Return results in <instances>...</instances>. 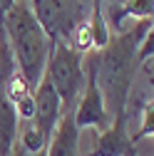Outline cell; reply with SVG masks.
I'll return each mask as SVG.
<instances>
[{"label":"cell","mask_w":154,"mask_h":156,"mask_svg":"<svg viewBox=\"0 0 154 156\" xmlns=\"http://www.w3.org/2000/svg\"><path fill=\"white\" fill-rule=\"evenodd\" d=\"M139 116H142V124H139L137 131L132 134V144L134 146H137L139 139H147V136L154 134V104H152V94L139 99Z\"/></svg>","instance_id":"30bf717a"},{"label":"cell","mask_w":154,"mask_h":156,"mask_svg":"<svg viewBox=\"0 0 154 156\" xmlns=\"http://www.w3.org/2000/svg\"><path fill=\"white\" fill-rule=\"evenodd\" d=\"M15 3H17V0H0V27H3V20H5L8 10H10Z\"/></svg>","instance_id":"8fae6325"},{"label":"cell","mask_w":154,"mask_h":156,"mask_svg":"<svg viewBox=\"0 0 154 156\" xmlns=\"http://www.w3.org/2000/svg\"><path fill=\"white\" fill-rule=\"evenodd\" d=\"M0 35H3V27H0Z\"/></svg>","instance_id":"7c38bea8"},{"label":"cell","mask_w":154,"mask_h":156,"mask_svg":"<svg viewBox=\"0 0 154 156\" xmlns=\"http://www.w3.org/2000/svg\"><path fill=\"white\" fill-rule=\"evenodd\" d=\"M3 32H5V40H8L17 74L25 80V84L30 89H35L45 77L52 40L40 27L28 0H17L8 10L5 20H3Z\"/></svg>","instance_id":"7a4b0ae2"},{"label":"cell","mask_w":154,"mask_h":156,"mask_svg":"<svg viewBox=\"0 0 154 156\" xmlns=\"http://www.w3.org/2000/svg\"><path fill=\"white\" fill-rule=\"evenodd\" d=\"M85 52L75 50L67 42H52L47 67H45V80L52 84L62 102V112L75 109L77 97L85 87Z\"/></svg>","instance_id":"3957f363"},{"label":"cell","mask_w":154,"mask_h":156,"mask_svg":"<svg viewBox=\"0 0 154 156\" xmlns=\"http://www.w3.org/2000/svg\"><path fill=\"white\" fill-rule=\"evenodd\" d=\"M127 119H129V112L112 116L109 124L97 134V144H94V151L90 156H127L132 149H137L132 144Z\"/></svg>","instance_id":"52a82bcc"},{"label":"cell","mask_w":154,"mask_h":156,"mask_svg":"<svg viewBox=\"0 0 154 156\" xmlns=\"http://www.w3.org/2000/svg\"><path fill=\"white\" fill-rule=\"evenodd\" d=\"M85 87L77 97V104L72 109L75 114V124L77 129H97L102 131L107 124H109V116H107V109H105V99H102V92H100V84H97V72H94V50L85 52Z\"/></svg>","instance_id":"5b68a950"},{"label":"cell","mask_w":154,"mask_h":156,"mask_svg":"<svg viewBox=\"0 0 154 156\" xmlns=\"http://www.w3.org/2000/svg\"><path fill=\"white\" fill-rule=\"evenodd\" d=\"M117 8H109L107 25H112V32H119L122 23L127 17H137V20H152L154 12V0H117Z\"/></svg>","instance_id":"9c48e42d"},{"label":"cell","mask_w":154,"mask_h":156,"mask_svg":"<svg viewBox=\"0 0 154 156\" xmlns=\"http://www.w3.org/2000/svg\"><path fill=\"white\" fill-rule=\"evenodd\" d=\"M149 30H152V20H139L129 30L112 32L107 45L102 50H94V72H97V84L109 119L127 112L134 74H137V69H142L137 60V50L142 37Z\"/></svg>","instance_id":"6da1fadb"},{"label":"cell","mask_w":154,"mask_h":156,"mask_svg":"<svg viewBox=\"0 0 154 156\" xmlns=\"http://www.w3.org/2000/svg\"><path fill=\"white\" fill-rule=\"evenodd\" d=\"M60 116H62V102L57 97V92L52 89V84L42 77L40 84L32 89V124L47 139V144L52 139L57 124H60Z\"/></svg>","instance_id":"8992f818"},{"label":"cell","mask_w":154,"mask_h":156,"mask_svg":"<svg viewBox=\"0 0 154 156\" xmlns=\"http://www.w3.org/2000/svg\"><path fill=\"white\" fill-rule=\"evenodd\" d=\"M47 156H80V129L75 124L72 109L62 112L60 124L47 144Z\"/></svg>","instance_id":"ba28073f"},{"label":"cell","mask_w":154,"mask_h":156,"mask_svg":"<svg viewBox=\"0 0 154 156\" xmlns=\"http://www.w3.org/2000/svg\"><path fill=\"white\" fill-rule=\"evenodd\" d=\"M32 15L52 42H72L77 27L87 23L92 0H28Z\"/></svg>","instance_id":"277c9868"}]
</instances>
